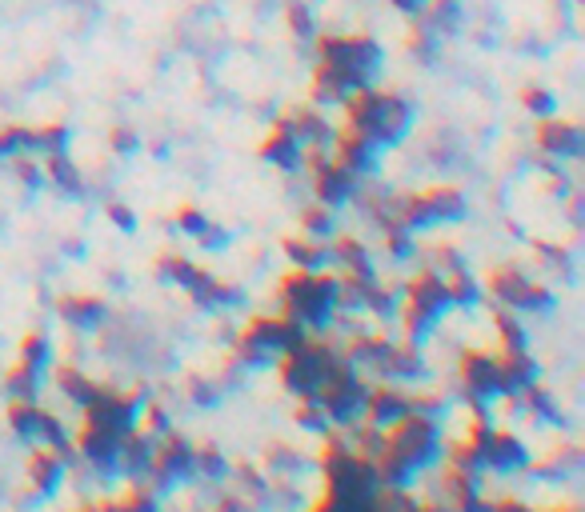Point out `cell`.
<instances>
[{
  "instance_id": "obj_37",
  "label": "cell",
  "mask_w": 585,
  "mask_h": 512,
  "mask_svg": "<svg viewBox=\"0 0 585 512\" xmlns=\"http://www.w3.org/2000/svg\"><path fill=\"white\" fill-rule=\"evenodd\" d=\"M105 217L113 220L120 232H133V228H137V212L128 209V204H120V200H109V204H105Z\"/></svg>"
},
{
  "instance_id": "obj_14",
  "label": "cell",
  "mask_w": 585,
  "mask_h": 512,
  "mask_svg": "<svg viewBox=\"0 0 585 512\" xmlns=\"http://www.w3.org/2000/svg\"><path fill=\"white\" fill-rule=\"evenodd\" d=\"M184 293L193 296V301L201 304V309H229V304H237L241 301V293L233 284H225V281H217V276L209 273V268H193V276H189V284H184Z\"/></svg>"
},
{
  "instance_id": "obj_20",
  "label": "cell",
  "mask_w": 585,
  "mask_h": 512,
  "mask_svg": "<svg viewBox=\"0 0 585 512\" xmlns=\"http://www.w3.org/2000/svg\"><path fill=\"white\" fill-rule=\"evenodd\" d=\"M100 512H161L156 508V492L148 489V484H128L120 497H109V500H100L97 505Z\"/></svg>"
},
{
  "instance_id": "obj_27",
  "label": "cell",
  "mask_w": 585,
  "mask_h": 512,
  "mask_svg": "<svg viewBox=\"0 0 585 512\" xmlns=\"http://www.w3.org/2000/svg\"><path fill=\"white\" fill-rule=\"evenodd\" d=\"M293 421L301 428H309V433H329V416L317 405V396H301V405L293 408Z\"/></svg>"
},
{
  "instance_id": "obj_36",
  "label": "cell",
  "mask_w": 585,
  "mask_h": 512,
  "mask_svg": "<svg viewBox=\"0 0 585 512\" xmlns=\"http://www.w3.org/2000/svg\"><path fill=\"white\" fill-rule=\"evenodd\" d=\"M425 8H429V21L438 24L441 33L458 29V0H433V5H425Z\"/></svg>"
},
{
  "instance_id": "obj_31",
  "label": "cell",
  "mask_w": 585,
  "mask_h": 512,
  "mask_svg": "<svg viewBox=\"0 0 585 512\" xmlns=\"http://www.w3.org/2000/svg\"><path fill=\"white\" fill-rule=\"evenodd\" d=\"M21 153H29V128L24 125L0 128V161H5V156H21Z\"/></svg>"
},
{
  "instance_id": "obj_11",
  "label": "cell",
  "mask_w": 585,
  "mask_h": 512,
  "mask_svg": "<svg viewBox=\"0 0 585 512\" xmlns=\"http://www.w3.org/2000/svg\"><path fill=\"white\" fill-rule=\"evenodd\" d=\"M257 153H261V161L277 164V169H281V172H297V169H301V164H305V144L297 141V136H293V128L285 125V120H277V125H273V133L265 136Z\"/></svg>"
},
{
  "instance_id": "obj_35",
  "label": "cell",
  "mask_w": 585,
  "mask_h": 512,
  "mask_svg": "<svg viewBox=\"0 0 585 512\" xmlns=\"http://www.w3.org/2000/svg\"><path fill=\"white\" fill-rule=\"evenodd\" d=\"M385 248L393 253V260H410L417 253L413 232L410 228H385Z\"/></svg>"
},
{
  "instance_id": "obj_2",
  "label": "cell",
  "mask_w": 585,
  "mask_h": 512,
  "mask_svg": "<svg viewBox=\"0 0 585 512\" xmlns=\"http://www.w3.org/2000/svg\"><path fill=\"white\" fill-rule=\"evenodd\" d=\"M341 365V352L321 340L305 337L301 344L281 352V385L297 396H317V388L329 380V372Z\"/></svg>"
},
{
  "instance_id": "obj_39",
  "label": "cell",
  "mask_w": 585,
  "mask_h": 512,
  "mask_svg": "<svg viewBox=\"0 0 585 512\" xmlns=\"http://www.w3.org/2000/svg\"><path fill=\"white\" fill-rule=\"evenodd\" d=\"M16 176H21L29 189H41V184H44V169H41V164H36V161H21V156H16Z\"/></svg>"
},
{
  "instance_id": "obj_17",
  "label": "cell",
  "mask_w": 585,
  "mask_h": 512,
  "mask_svg": "<svg viewBox=\"0 0 585 512\" xmlns=\"http://www.w3.org/2000/svg\"><path fill=\"white\" fill-rule=\"evenodd\" d=\"M52 385H57L61 393L69 396L72 405H80V408H85L89 400H97L100 388H105V385H97V380H89L77 365H57V368H52Z\"/></svg>"
},
{
  "instance_id": "obj_29",
  "label": "cell",
  "mask_w": 585,
  "mask_h": 512,
  "mask_svg": "<svg viewBox=\"0 0 585 512\" xmlns=\"http://www.w3.org/2000/svg\"><path fill=\"white\" fill-rule=\"evenodd\" d=\"M16 360L44 372V365H49V337H44V332H29V337L21 340V357Z\"/></svg>"
},
{
  "instance_id": "obj_1",
  "label": "cell",
  "mask_w": 585,
  "mask_h": 512,
  "mask_svg": "<svg viewBox=\"0 0 585 512\" xmlns=\"http://www.w3.org/2000/svg\"><path fill=\"white\" fill-rule=\"evenodd\" d=\"M285 304V316H293L305 329H329L333 316H337V276L321 273H305V268H293L289 276L277 288Z\"/></svg>"
},
{
  "instance_id": "obj_33",
  "label": "cell",
  "mask_w": 585,
  "mask_h": 512,
  "mask_svg": "<svg viewBox=\"0 0 585 512\" xmlns=\"http://www.w3.org/2000/svg\"><path fill=\"white\" fill-rule=\"evenodd\" d=\"M285 21H289V29L301 36V41H309V36L317 33V21H313V8H309V5H289Z\"/></svg>"
},
{
  "instance_id": "obj_24",
  "label": "cell",
  "mask_w": 585,
  "mask_h": 512,
  "mask_svg": "<svg viewBox=\"0 0 585 512\" xmlns=\"http://www.w3.org/2000/svg\"><path fill=\"white\" fill-rule=\"evenodd\" d=\"M64 144H69V128H64V125H41V128H29V153L52 156V153H64Z\"/></svg>"
},
{
  "instance_id": "obj_16",
  "label": "cell",
  "mask_w": 585,
  "mask_h": 512,
  "mask_svg": "<svg viewBox=\"0 0 585 512\" xmlns=\"http://www.w3.org/2000/svg\"><path fill=\"white\" fill-rule=\"evenodd\" d=\"M285 125L293 128V136L301 144H317V148H325V144H333V128H329V120H325L317 108H297V113H289V116H281Z\"/></svg>"
},
{
  "instance_id": "obj_19",
  "label": "cell",
  "mask_w": 585,
  "mask_h": 512,
  "mask_svg": "<svg viewBox=\"0 0 585 512\" xmlns=\"http://www.w3.org/2000/svg\"><path fill=\"white\" fill-rule=\"evenodd\" d=\"M281 248H285V256H289L297 268H305V273H321V268L329 265V248H325L321 240H309V237H285Z\"/></svg>"
},
{
  "instance_id": "obj_30",
  "label": "cell",
  "mask_w": 585,
  "mask_h": 512,
  "mask_svg": "<svg viewBox=\"0 0 585 512\" xmlns=\"http://www.w3.org/2000/svg\"><path fill=\"white\" fill-rule=\"evenodd\" d=\"M197 472L209 480H221L229 472V464H225V456H221L217 444H197Z\"/></svg>"
},
{
  "instance_id": "obj_26",
  "label": "cell",
  "mask_w": 585,
  "mask_h": 512,
  "mask_svg": "<svg viewBox=\"0 0 585 512\" xmlns=\"http://www.w3.org/2000/svg\"><path fill=\"white\" fill-rule=\"evenodd\" d=\"M494 329H497V337H501V349L505 352H514V349H525V329H522V321H517L509 309H501L494 312Z\"/></svg>"
},
{
  "instance_id": "obj_3",
  "label": "cell",
  "mask_w": 585,
  "mask_h": 512,
  "mask_svg": "<svg viewBox=\"0 0 585 512\" xmlns=\"http://www.w3.org/2000/svg\"><path fill=\"white\" fill-rule=\"evenodd\" d=\"M449 309V293H445V276L438 268H425L405 284V309H401V329L410 344H417L433 324L441 321V312Z\"/></svg>"
},
{
  "instance_id": "obj_40",
  "label": "cell",
  "mask_w": 585,
  "mask_h": 512,
  "mask_svg": "<svg viewBox=\"0 0 585 512\" xmlns=\"http://www.w3.org/2000/svg\"><path fill=\"white\" fill-rule=\"evenodd\" d=\"M197 240H201V248H225V240H229V237H225V228L209 225V228L197 237Z\"/></svg>"
},
{
  "instance_id": "obj_23",
  "label": "cell",
  "mask_w": 585,
  "mask_h": 512,
  "mask_svg": "<svg viewBox=\"0 0 585 512\" xmlns=\"http://www.w3.org/2000/svg\"><path fill=\"white\" fill-rule=\"evenodd\" d=\"M5 388H8V393H13L16 400H33L36 388H41V368L21 365V360H16V365L5 372Z\"/></svg>"
},
{
  "instance_id": "obj_15",
  "label": "cell",
  "mask_w": 585,
  "mask_h": 512,
  "mask_svg": "<svg viewBox=\"0 0 585 512\" xmlns=\"http://www.w3.org/2000/svg\"><path fill=\"white\" fill-rule=\"evenodd\" d=\"M57 312L72 329H97V324L105 321V301H100V296H89V293H72V296H61L57 301Z\"/></svg>"
},
{
  "instance_id": "obj_41",
  "label": "cell",
  "mask_w": 585,
  "mask_h": 512,
  "mask_svg": "<svg viewBox=\"0 0 585 512\" xmlns=\"http://www.w3.org/2000/svg\"><path fill=\"white\" fill-rule=\"evenodd\" d=\"M385 5H393L397 13H405V16H417V13H425L429 0H385Z\"/></svg>"
},
{
  "instance_id": "obj_21",
  "label": "cell",
  "mask_w": 585,
  "mask_h": 512,
  "mask_svg": "<svg viewBox=\"0 0 585 512\" xmlns=\"http://www.w3.org/2000/svg\"><path fill=\"white\" fill-rule=\"evenodd\" d=\"M445 293H449V304H461V309H469V304L481 301V284L469 276V268H453L449 276H445Z\"/></svg>"
},
{
  "instance_id": "obj_10",
  "label": "cell",
  "mask_w": 585,
  "mask_h": 512,
  "mask_svg": "<svg viewBox=\"0 0 585 512\" xmlns=\"http://www.w3.org/2000/svg\"><path fill=\"white\" fill-rule=\"evenodd\" d=\"M365 424H373V428H389L393 421H401L405 413H413V405H410V393L405 388H397V385H377V388H369L365 393Z\"/></svg>"
},
{
  "instance_id": "obj_12",
  "label": "cell",
  "mask_w": 585,
  "mask_h": 512,
  "mask_svg": "<svg viewBox=\"0 0 585 512\" xmlns=\"http://www.w3.org/2000/svg\"><path fill=\"white\" fill-rule=\"evenodd\" d=\"M333 148H337V156L333 161L341 164V169H349L353 176H365V172H377V156L381 148L369 144L361 133H353V128H345V133L333 136Z\"/></svg>"
},
{
  "instance_id": "obj_5",
  "label": "cell",
  "mask_w": 585,
  "mask_h": 512,
  "mask_svg": "<svg viewBox=\"0 0 585 512\" xmlns=\"http://www.w3.org/2000/svg\"><path fill=\"white\" fill-rule=\"evenodd\" d=\"M489 296H497L505 309L517 312H545L553 304V293L545 284H533L529 276H522L517 265H501L489 273Z\"/></svg>"
},
{
  "instance_id": "obj_38",
  "label": "cell",
  "mask_w": 585,
  "mask_h": 512,
  "mask_svg": "<svg viewBox=\"0 0 585 512\" xmlns=\"http://www.w3.org/2000/svg\"><path fill=\"white\" fill-rule=\"evenodd\" d=\"M109 144H113V153L128 156V153H137V148H141V136H137L133 128H113V133H109Z\"/></svg>"
},
{
  "instance_id": "obj_8",
  "label": "cell",
  "mask_w": 585,
  "mask_h": 512,
  "mask_svg": "<svg viewBox=\"0 0 585 512\" xmlns=\"http://www.w3.org/2000/svg\"><path fill=\"white\" fill-rule=\"evenodd\" d=\"M458 380L473 400H497L501 396V365L497 357L481 349H466L458 357Z\"/></svg>"
},
{
  "instance_id": "obj_6",
  "label": "cell",
  "mask_w": 585,
  "mask_h": 512,
  "mask_svg": "<svg viewBox=\"0 0 585 512\" xmlns=\"http://www.w3.org/2000/svg\"><path fill=\"white\" fill-rule=\"evenodd\" d=\"M148 477L156 484H181L197 477V444L184 441L181 433H161L153 444V461H148Z\"/></svg>"
},
{
  "instance_id": "obj_22",
  "label": "cell",
  "mask_w": 585,
  "mask_h": 512,
  "mask_svg": "<svg viewBox=\"0 0 585 512\" xmlns=\"http://www.w3.org/2000/svg\"><path fill=\"white\" fill-rule=\"evenodd\" d=\"M44 181H52L64 192H80V172H77V164H72L64 153L44 156Z\"/></svg>"
},
{
  "instance_id": "obj_32",
  "label": "cell",
  "mask_w": 585,
  "mask_h": 512,
  "mask_svg": "<svg viewBox=\"0 0 585 512\" xmlns=\"http://www.w3.org/2000/svg\"><path fill=\"white\" fill-rule=\"evenodd\" d=\"M522 108H529L533 116H553L557 100L550 88H522Z\"/></svg>"
},
{
  "instance_id": "obj_9",
  "label": "cell",
  "mask_w": 585,
  "mask_h": 512,
  "mask_svg": "<svg viewBox=\"0 0 585 512\" xmlns=\"http://www.w3.org/2000/svg\"><path fill=\"white\" fill-rule=\"evenodd\" d=\"M537 148L550 153L553 161H573V156H581V148H585V133L573 125V120L542 116V125H537Z\"/></svg>"
},
{
  "instance_id": "obj_7",
  "label": "cell",
  "mask_w": 585,
  "mask_h": 512,
  "mask_svg": "<svg viewBox=\"0 0 585 512\" xmlns=\"http://www.w3.org/2000/svg\"><path fill=\"white\" fill-rule=\"evenodd\" d=\"M305 164L313 169V192H317V200L325 209H337V204H349L353 192H357V176L349 169H341L333 156H325V148L313 144L309 153H305Z\"/></svg>"
},
{
  "instance_id": "obj_13",
  "label": "cell",
  "mask_w": 585,
  "mask_h": 512,
  "mask_svg": "<svg viewBox=\"0 0 585 512\" xmlns=\"http://www.w3.org/2000/svg\"><path fill=\"white\" fill-rule=\"evenodd\" d=\"M64 464H69V449H52V444H41L29 456V484L41 497L57 492V484L64 480Z\"/></svg>"
},
{
  "instance_id": "obj_34",
  "label": "cell",
  "mask_w": 585,
  "mask_h": 512,
  "mask_svg": "<svg viewBox=\"0 0 585 512\" xmlns=\"http://www.w3.org/2000/svg\"><path fill=\"white\" fill-rule=\"evenodd\" d=\"M176 228L189 232V237H201V232L209 228V217L197 209V204H181V209H176Z\"/></svg>"
},
{
  "instance_id": "obj_28",
  "label": "cell",
  "mask_w": 585,
  "mask_h": 512,
  "mask_svg": "<svg viewBox=\"0 0 585 512\" xmlns=\"http://www.w3.org/2000/svg\"><path fill=\"white\" fill-rule=\"evenodd\" d=\"M193 268H197V265H193V260L189 256H181V253H165L161 260H156V273H161L165 276V281H173V284H189V276H193Z\"/></svg>"
},
{
  "instance_id": "obj_43",
  "label": "cell",
  "mask_w": 585,
  "mask_h": 512,
  "mask_svg": "<svg viewBox=\"0 0 585 512\" xmlns=\"http://www.w3.org/2000/svg\"><path fill=\"white\" fill-rule=\"evenodd\" d=\"M545 512H578V508H545Z\"/></svg>"
},
{
  "instance_id": "obj_42",
  "label": "cell",
  "mask_w": 585,
  "mask_h": 512,
  "mask_svg": "<svg viewBox=\"0 0 585 512\" xmlns=\"http://www.w3.org/2000/svg\"><path fill=\"white\" fill-rule=\"evenodd\" d=\"M494 512H537V508L522 505V500H517V497H505V500H494Z\"/></svg>"
},
{
  "instance_id": "obj_4",
  "label": "cell",
  "mask_w": 585,
  "mask_h": 512,
  "mask_svg": "<svg viewBox=\"0 0 585 512\" xmlns=\"http://www.w3.org/2000/svg\"><path fill=\"white\" fill-rule=\"evenodd\" d=\"M466 217V197L458 189H425L413 197H401V212H397V225L401 228H433V225H449V220Z\"/></svg>"
},
{
  "instance_id": "obj_18",
  "label": "cell",
  "mask_w": 585,
  "mask_h": 512,
  "mask_svg": "<svg viewBox=\"0 0 585 512\" xmlns=\"http://www.w3.org/2000/svg\"><path fill=\"white\" fill-rule=\"evenodd\" d=\"M329 260H337V265H345V273L353 276H365V281H373V260H369L365 245H361L357 237H337L329 245Z\"/></svg>"
},
{
  "instance_id": "obj_25",
  "label": "cell",
  "mask_w": 585,
  "mask_h": 512,
  "mask_svg": "<svg viewBox=\"0 0 585 512\" xmlns=\"http://www.w3.org/2000/svg\"><path fill=\"white\" fill-rule=\"evenodd\" d=\"M301 232L309 240H333V232H337V225H333V209H325V204L305 209L301 212Z\"/></svg>"
},
{
  "instance_id": "obj_44",
  "label": "cell",
  "mask_w": 585,
  "mask_h": 512,
  "mask_svg": "<svg viewBox=\"0 0 585 512\" xmlns=\"http://www.w3.org/2000/svg\"><path fill=\"white\" fill-rule=\"evenodd\" d=\"M77 512H100V508H89V505H85V508H77Z\"/></svg>"
}]
</instances>
